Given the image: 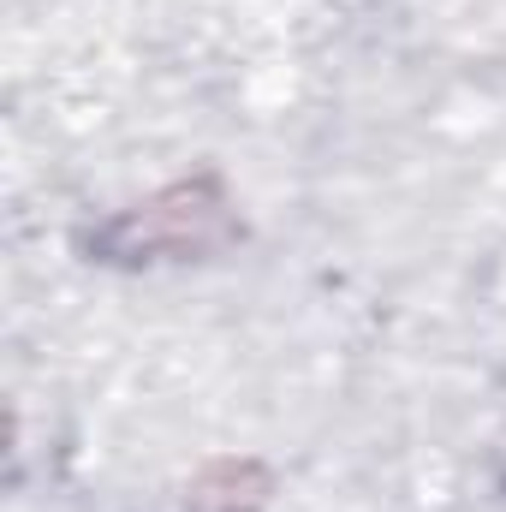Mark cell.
Masks as SVG:
<instances>
[{
	"label": "cell",
	"mask_w": 506,
	"mask_h": 512,
	"mask_svg": "<svg viewBox=\"0 0 506 512\" xmlns=\"http://www.w3.org/2000/svg\"><path fill=\"white\" fill-rule=\"evenodd\" d=\"M233 239H239V221L215 179H185L155 203H137L114 227H102L108 256H203Z\"/></svg>",
	"instance_id": "1"
}]
</instances>
